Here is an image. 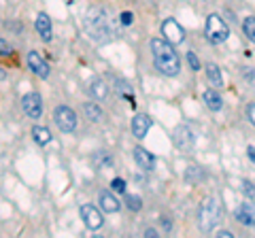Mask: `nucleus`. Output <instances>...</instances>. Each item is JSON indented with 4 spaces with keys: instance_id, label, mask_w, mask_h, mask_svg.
<instances>
[{
    "instance_id": "f257e3e1",
    "label": "nucleus",
    "mask_w": 255,
    "mask_h": 238,
    "mask_svg": "<svg viewBox=\"0 0 255 238\" xmlns=\"http://www.w3.org/2000/svg\"><path fill=\"white\" fill-rule=\"evenodd\" d=\"M85 30H87V36L96 43L113 41L119 32L113 13H109L105 6H94V9H90V13L85 15Z\"/></svg>"
},
{
    "instance_id": "f03ea898",
    "label": "nucleus",
    "mask_w": 255,
    "mask_h": 238,
    "mask_svg": "<svg viewBox=\"0 0 255 238\" xmlns=\"http://www.w3.org/2000/svg\"><path fill=\"white\" fill-rule=\"evenodd\" d=\"M151 55H153V64L162 75L166 77H177L181 70V60L174 47L166 38H151Z\"/></svg>"
},
{
    "instance_id": "7ed1b4c3",
    "label": "nucleus",
    "mask_w": 255,
    "mask_h": 238,
    "mask_svg": "<svg viewBox=\"0 0 255 238\" xmlns=\"http://www.w3.org/2000/svg\"><path fill=\"white\" fill-rule=\"evenodd\" d=\"M221 213H223V206H221L219 196H206L200 202V209H198V226H200L204 234H209L217 228V224L221 221Z\"/></svg>"
},
{
    "instance_id": "20e7f679",
    "label": "nucleus",
    "mask_w": 255,
    "mask_h": 238,
    "mask_svg": "<svg viewBox=\"0 0 255 238\" xmlns=\"http://www.w3.org/2000/svg\"><path fill=\"white\" fill-rule=\"evenodd\" d=\"M204 32H206V38H209L213 45H219V43H223V41H228L230 28L226 26V21H223L219 15H209Z\"/></svg>"
},
{
    "instance_id": "39448f33",
    "label": "nucleus",
    "mask_w": 255,
    "mask_h": 238,
    "mask_svg": "<svg viewBox=\"0 0 255 238\" xmlns=\"http://www.w3.org/2000/svg\"><path fill=\"white\" fill-rule=\"evenodd\" d=\"M172 140H174V145H177L181 151L189 153L191 149L196 147V132L191 130V125H189V123H179L177 128H174V136H172Z\"/></svg>"
},
{
    "instance_id": "423d86ee",
    "label": "nucleus",
    "mask_w": 255,
    "mask_h": 238,
    "mask_svg": "<svg viewBox=\"0 0 255 238\" xmlns=\"http://www.w3.org/2000/svg\"><path fill=\"white\" fill-rule=\"evenodd\" d=\"M53 121L62 132H66V134L77 130V115H75V111L68 109V107H58L55 109L53 111Z\"/></svg>"
},
{
    "instance_id": "0eeeda50",
    "label": "nucleus",
    "mask_w": 255,
    "mask_h": 238,
    "mask_svg": "<svg viewBox=\"0 0 255 238\" xmlns=\"http://www.w3.org/2000/svg\"><path fill=\"white\" fill-rule=\"evenodd\" d=\"M162 36L166 38V41H170L172 45H177V43H183L185 41V30H183L179 26V21L177 19H164L162 21Z\"/></svg>"
},
{
    "instance_id": "6e6552de",
    "label": "nucleus",
    "mask_w": 255,
    "mask_h": 238,
    "mask_svg": "<svg viewBox=\"0 0 255 238\" xmlns=\"http://www.w3.org/2000/svg\"><path fill=\"white\" fill-rule=\"evenodd\" d=\"M21 109L26 111V115L32 117V119H38L43 115V100L38 94H26V96L21 98Z\"/></svg>"
},
{
    "instance_id": "1a4fd4ad",
    "label": "nucleus",
    "mask_w": 255,
    "mask_h": 238,
    "mask_svg": "<svg viewBox=\"0 0 255 238\" xmlns=\"http://www.w3.org/2000/svg\"><path fill=\"white\" fill-rule=\"evenodd\" d=\"M81 219H83V224L90 230H98V228H102V224H105L100 211L96 209L94 204H83L81 206Z\"/></svg>"
},
{
    "instance_id": "9d476101",
    "label": "nucleus",
    "mask_w": 255,
    "mask_h": 238,
    "mask_svg": "<svg viewBox=\"0 0 255 238\" xmlns=\"http://www.w3.org/2000/svg\"><path fill=\"white\" fill-rule=\"evenodd\" d=\"M28 66H30V70H32V73H34L36 77H41V79L49 77V66H47V62H45L36 51H30V53H28Z\"/></svg>"
},
{
    "instance_id": "9b49d317",
    "label": "nucleus",
    "mask_w": 255,
    "mask_h": 238,
    "mask_svg": "<svg viewBox=\"0 0 255 238\" xmlns=\"http://www.w3.org/2000/svg\"><path fill=\"white\" fill-rule=\"evenodd\" d=\"M149 130H151V117L149 115L138 113L136 117L132 119V134L136 138H145Z\"/></svg>"
},
{
    "instance_id": "f8f14e48",
    "label": "nucleus",
    "mask_w": 255,
    "mask_h": 238,
    "mask_svg": "<svg viewBox=\"0 0 255 238\" xmlns=\"http://www.w3.org/2000/svg\"><path fill=\"white\" fill-rule=\"evenodd\" d=\"M134 160H136L138 168H142V170H153L155 168V157L151 155L149 151H145L142 147L134 149Z\"/></svg>"
},
{
    "instance_id": "ddd939ff",
    "label": "nucleus",
    "mask_w": 255,
    "mask_h": 238,
    "mask_svg": "<svg viewBox=\"0 0 255 238\" xmlns=\"http://www.w3.org/2000/svg\"><path fill=\"white\" fill-rule=\"evenodd\" d=\"M236 219L243 226H255V206L251 202H243L241 209L236 211Z\"/></svg>"
},
{
    "instance_id": "4468645a",
    "label": "nucleus",
    "mask_w": 255,
    "mask_h": 238,
    "mask_svg": "<svg viewBox=\"0 0 255 238\" xmlns=\"http://www.w3.org/2000/svg\"><path fill=\"white\" fill-rule=\"evenodd\" d=\"M87 90H90L94 100H107L109 98V85L102 81V79H92L90 85H87Z\"/></svg>"
},
{
    "instance_id": "2eb2a0df",
    "label": "nucleus",
    "mask_w": 255,
    "mask_h": 238,
    "mask_svg": "<svg viewBox=\"0 0 255 238\" xmlns=\"http://www.w3.org/2000/svg\"><path fill=\"white\" fill-rule=\"evenodd\" d=\"M98 200H100V209H102V211H107V213H117V211H119V206H122V204H119V200L109 192V189L100 192V198H98Z\"/></svg>"
},
{
    "instance_id": "dca6fc26",
    "label": "nucleus",
    "mask_w": 255,
    "mask_h": 238,
    "mask_svg": "<svg viewBox=\"0 0 255 238\" xmlns=\"http://www.w3.org/2000/svg\"><path fill=\"white\" fill-rule=\"evenodd\" d=\"M34 26H36V32H38V36H41L43 41H51V21H49V17H47L45 13H38Z\"/></svg>"
},
{
    "instance_id": "f3484780",
    "label": "nucleus",
    "mask_w": 255,
    "mask_h": 238,
    "mask_svg": "<svg viewBox=\"0 0 255 238\" xmlns=\"http://www.w3.org/2000/svg\"><path fill=\"white\" fill-rule=\"evenodd\" d=\"M202 98H204V105L209 107L211 111H219V109L223 107V100H221V96H219V94L213 90V87H211V90H206V92L202 94Z\"/></svg>"
},
{
    "instance_id": "a211bd4d",
    "label": "nucleus",
    "mask_w": 255,
    "mask_h": 238,
    "mask_svg": "<svg viewBox=\"0 0 255 238\" xmlns=\"http://www.w3.org/2000/svg\"><path fill=\"white\" fill-rule=\"evenodd\" d=\"M206 79H209V83L213 87H221L223 85V77H221V70L217 64H206Z\"/></svg>"
},
{
    "instance_id": "6ab92c4d",
    "label": "nucleus",
    "mask_w": 255,
    "mask_h": 238,
    "mask_svg": "<svg viewBox=\"0 0 255 238\" xmlns=\"http://www.w3.org/2000/svg\"><path fill=\"white\" fill-rule=\"evenodd\" d=\"M83 111H85V115H87L90 121H94V123L102 121V109L98 105H94V102H87V105H83Z\"/></svg>"
},
{
    "instance_id": "aec40b11",
    "label": "nucleus",
    "mask_w": 255,
    "mask_h": 238,
    "mask_svg": "<svg viewBox=\"0 0 255 238\" xmlns=\"http://www.w3.org/2000/svg\"><path fill=\"white\" fill-rule=\"evenodd\" d=\"M92 160H94L96 168H111V166H113V157H111L107 151H96Z\"/></svg>"
},
{
    "instance_id": "412c9836",
    "label": "nucleus",
    "mask_w": 255,
    "mask_h": 238,
    "mask_svg": "<svg viewBox=\"0 0 255 238\" xmlns=\"http://www.w3.org/2000/svg\"><path fill=\"white\" fill-rule=\"evenodd\" d=\"M32 136H34L38 145H47V142L51 140V132L47 128H41V125H34V128H32Z\"/></svg>"
},
{
    "instance_id": "4be33fe9",
    "label": "nucleus",
    "mask_w": 255,
    "mask_h": 238,
    "mask_svg": "<svg viewBox=\"0 0 255 238\" xmlns=\"http://www.w3.org/2000/svg\"><path fill=\"white\" fill-rule=\"evenodd\" d=\"M115 90H117V94H119V96H122V98H126V100H132V98H134V92H132L130 83L122 81V79H117V81H115Z\"/></svg>"
},
{
    "instance_id": "5701e85b",
    "label": "nucleus",
    "mask_w": 255,
    "mask_h": 238,
    "mask_svg": "<svg viewBox=\"0 0 255 238\" xmlns=\"http://www.w3.org/2000/svg\"><path fill=\"white\" fill-rule=\"evenodd\" d=\"M243 30H245V34L255 43V17H247L243 21Z\"/></svg>"
},
{
    "instance_id": "b1692460",
    "label": "nucleus",
    "mask_w": 255,
    "mask_h": 238,
    "mask_svg": "<svg viewBox=\"0 0 255 238\" xmlns=\"http://www.w3.org/2000/svg\"><path fill=\"white\" fill-rule=\"evenodd\" d=\"M126 204H128V209L130 211H140V198L138 196H132V194H128L126 196Z\"/></svg>"
},
{
    "instance_id": "393cba45",
    "label": "nucleus",
    "mask_w": 255,
    "mask_h": 238,
    "mask_svg": "<svg viewBox=\"0 0 255 238\" xmlns=\"http://www.w3.org/2000/svg\"><path fill=\"white\" fill-rule=\"evenodd\" d=\"M111 189H113V192H119V194H126V183H124V179H113V183H111Z\"/></svg>"
},
{
    "instance_id": "a878e982",
    "label": "nucleus",
    "mask_w": 255,
    "mask_h": 238,
    "mask_svg": "<svg viewBox=\"0 0 255 238\" xmlns=\"http://www.w3.org/2000/svg\"><path fill=\"white\" fill-rule=\"evenodd\" d=\"M187 62H189V68H191V70H198V68H200V60L196 58V53H194V51H189V53H187Z\"/></svg>"
},
{
    "instance_id": "bb28decb",
    "label": "nucleus",
    "mask_w": 255,
    "mask_h": 238,
    "mask_svg": "<svg viewBox=\"0 0 255 238\" xmlns=\"http://www.w3.org/2000/svg\"><path fill=\"white\" fill-rule=\"evenodd\" d=\"M243 77H245V81H247V83L255 87V68H247V70H243Z\"/></svg>"
},
{
    "instance_id": "cd10ccee",
    "label": "nucleus",
    "mask_w": 255,
    "mask_h": 238,
    "mask_svg": "<svg viewBox=\"0 0 255 238\" xmlns=\"http://www.w3.org/2000/svg\"><path fill=\"white\" fill-rule=\"evenodd\" d=\"M243 192L249 200H255V185L253 183H243Z\"/></svg>"
},
{
    "instance_id": "c85d7f7f",
    "label": "nucleus",
    "mask_w": 255,
    "mask_h": 238,
    "mask_svg": "<svg viewBox=\"0 0 255 238\" xmlns=\"http://www.w3.org/2000/svg\"><path fill=\"white\" fill-rule=\"evenodd\" d=\"M119 21H122V26H130V23L134 21V15L130 11H124L122 15H119Z\"/></svg>"
},
{
    "instance_id": "c756f323",
    "label": "nucleus",
    "mask_w": 255,
    "mask_h": 238,
    "mask_svg": "<svg viewBox=\"0 0 255 238\" xmlns=\"http://www.w3.org/2000/svg\"><path fill=\"white\" fill-rule=\"evenodd\" d=\"M247 119H249V123L255 125V105H249L247 107Z\"/></svg>"
},
{
    "instance_id": "7c9ffc66",
    "label": "nucleus",
    "mask_w": 255,
    "mask_h": 238,
    "mask_svg": "<svg viewBox=\"0 0 255 238\" xmlns=\"http://www.w3.org/2000/svg\"><path fill=\"white\" fill-rule=\"evenodd\" d=\"M217 238H234V234L228 232V230H221V232L217 234Z\"/></svg>"
},
{
    "instance_id": "2f4dec72",
    "label": "nucleus",
    "mask_w": 255,
    "mask_h": 238,
    "mask_svg": "<svg viewBox=\"0 0 255 238\" xmlns=\"http://www.w3.org/2000/svg\"><path fill=\"white\" fill-rule=\"evenodd\" d=\"M145 236H149V238H155V236H157V232H155L153 228H147V230H145Z\"/></svg>"
},
{
    "instance_id": "473e14b6",
    "label": "nucleus",
    "mask_w": 255,
    "mask_h": 238,
    "mask_svg": "<svg viewBox=\"0 0 255 238\" xmlns=\"http://www.w3.org/2000/svg\"><path fill=\"white\" fill-rule=\"evenodd\" d=\"M0 47H2V55L9 53V45H6V41H0Z\"/></svg>"
},
{
    "instance_id": "72a5a7b5",
    "label": "nucleus",
    "mask_w": 255,
    "mask_h": 238,
    "mask_svg": "<svg viewBox=\"0 0 255 238\" xmlns=\"http://www.w3.org/2000/svg\"><path fill=\"white\" fill-rule=\"evenodd\" d=\"M247 151H249V157H251V160L255 162V147H249V149H247Z\"/></svg>"
}]
</instances>
